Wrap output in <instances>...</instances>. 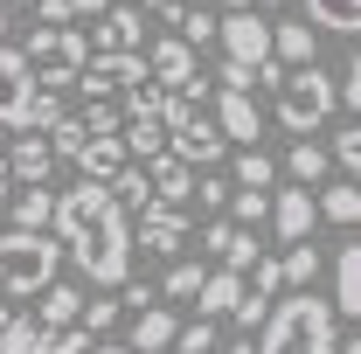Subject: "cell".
I'll use <instances>...</instances> for the list:
<instances>
[{"instance_id": "cell-1", "label": "cell", "mask_w": 361, "mask_h": 354, "mask_svg": "<svg viewBox=\"0 0 361 354\" xmlns=\"http://www.w3.org/2000/svg\"><path fill=\"white\" fill-rule=\"evenodd\" d=\"M49 236L63 243V257L84 271L97 292H118L133 278V222L118 216L111 188L104 181H77L56 195V216H49Z\"/></svg>"}, {"instance_id": "cell-2", "label": "cell", "mask_w": 361, "mask_h": 354, "mask_svg": "<svg viewBox=\"0 0 361 354\" xmlns=\"http://www.w3.org/2000/svg\"><path fill=\"white\" fill-rule=\"evenodd\" d=\"M334 341H341V319L319 292H278L250 354H334Z\"/></svg>"}, {"instance_id": "cell-3", "label": "cell", "mask_w": 361, "mask_h": 354, "mask_svg": "<svg viewBox=\"0 0 361 354\" xmlns=\"http://www.w3.org/2000/svg\"><path fill=\"white\" fill-rule=\"evenodd\" d=\"M334 111H341V104H334V77H326L319 63H299V70H285V77L271 84V118L292 139H313Z\"/></svg>"}, {"instance_id": "cell-4", "label": "cell", "mask_w": 361, "mask_h": 354, "mask_svg": "<svg viewBox=\"0 0 361 354\" xmlns=\"http://www.w3.org/2000/svg\"><path fill=\"white\" fill-rule=\"evenodd\" d=\"M63 271V243L49 229H0V292L7 299H35Z\"/></svg>"}, {"instance_id": "cell-5", "label": "cell", "mask_w": 361, "mask_h": 354, "mask_svg": "<svg viewBox=\"0 0 361 354\" xmlns=\"http://www.w3.org/2000/svg\"><path fill=\"white\" fill-rule=\"evenodd\" d=\"M84 56H90L84 28H28V42H21L28 77H42V84H77Z\"/></svg>"}, {"instance_id": "cell-6", "label": "cell", "mask_w": 361, "mask_h": 354, "mask_svg": "<svg viewBox=\"0 0 361 354\" xmlns=\"http://www.w3.org/2000/svg\"><path fill=\"white\" fill-rule=\"evenodd\" d=\"M97 28H90L84 42L90 56H146V14H139L133 0H111L104 14H90Z\"/></svg>"}, {"instance_id": "cell-7", "label": "cell", "mask_w": 361, "mask_h": 354, "mask_svg": "<svg viewBox=\"0 0 361 354\" xmlns=\"http://www.w3.org/2000/svg\"><path fill=\"white\" fill-rule=\"evenodd\" d=\"M216 42H223L229 63L257 70V63H271V14H257V7H236V14H223V21H216Z\"/></svg>"}, {"instance_id": "cell-8", "label": "cell", "mask_w": 361, "mask_h": 354, "mask_svg": "<svg viewBox=\"0 0 361 354\" xmlns=\"http://www.w3.org/2000/svg\"><path fill=\"white\" fill-rule=\"evenodd\" d=\"M167 153H174L180 167H216V160L229 153V139L216 133V118H209V111H188V118L167 126Z\"/></svg>"}, {"instance_id": "cell-9", "label": "cell", "mask_w": 361, "mask_h": 354, "mask_svg": "<svg viewBox=\"0 0 361 354\" xmlns=\"http://www.w3.org/2000/svg\"><path fill=\"white\" fill-rule=\"evenodd\" d=\"M271 236L278 243H306L313 236V222H319V209H313V188H292V181H278L271 188Z\"/></svg>"}, {"instance_id": "cell-10", "label": "cell", "mask_w": 361, "mask_h": 354, "mask_svg": "<svg viewBox=\"0 0 361 354\" xmlns=\"http://www.w3.org/2000/svg\"><path fill=\"white\" fill-rule=\"evenodd\" d=\"M209 118H216V133L236 139V146H257V139H264L257 90H216V97H209Z\"/></svg>"}, {"instance_id": "cell-11", "label": "cell", "mask_w": 361, "mask_h": 354, "mask_svg": "<svg viewBox=\"0 0 361 354\" xmlns=\"http://www.w3.org/2000/svg\"><path fill=\"white\" fill-rule=\"evenodd\" d=\"M139 77H146V56H84V70H77L84 97H126Z\"/></svg>"}, {"instance_id": "cell-12", "label": "cell", "mask_w": 361, "mask_h": 354, "mask_svg": "<svg viewBox=\"0 0 361 354\" xmlns=\"http://www.w3.org/2000/svg\"><path fill=\"white\" fill-rule=\"evenodd\" d=\"M326 306H334L341 326H355V319H361V243H355V236L334 243V299H326Z\"/></svg>"}, {"instance_id": "cell-13", "label": "cell", "mask_w": 361, "mask_h": 354, "mask_svg": "<svg viewBox=\"0 0 361 354\" xmlns=\"http://www.w3.org/2000/svg\"><path fill=\"white\" fill-rule=\"evenodd\" d=\"M180 243H188V216L180 209H139V229H133V250H146V257H174Z\"/></svg>"}, {"instance_id": "cell-14", "label": "cell", "mask_w": 361, "mask_h": 354, "mask_svg": "<svg viewBox=\"0 0 361 354\" xmlns=\"http://www.w3.org/2000/svg\"><path fill=\"white\" fill-rule=\"evenodd\" d=\"M0 167H7V181H21V188H42V181L56 174V153H49L42 133H21V139H7Z\"/></svg>"}, {"instance_id": "cell-15", "label": "cell", "mask_w": 361, "mask_h": 354, "mask_svg": "<svg viewBox=\"0 0 361 354\" xmlns=\"http://www.w3.org/2000/svg\"><path fill=\"white\" fill-rule=\"evenodd\" d=\"M28 90H35V77H28L21 49L0 42V126H21L28 118Z\"/></svg>"}, {"instance_id": "cell-16", "label": "cell", "mask_w": 361, "mask_h": 354, "mask_svg": "<svg viewBox=\"0 0 361 354\" xmlns=\"http://www.w3.org/2000/svg\"><path fill=\"white\" fill-rule=\"evenodd\" d=\"M146 77L160 90H180L188 77H195V49L180 42V35H167V42H146Z\"/></svg>"}, {"instance_id": "cell-17", "label": "cell", "mask_w": 361, "mask_h": 354, "mask_svg": "<svg viewBox=\"0 0 361 354\" xmlns=\"http://www.w3.org/2000/svg\"><path fill=\"white\" fill-rule=\"evenodd\" d=\"M271 63L278 70L319 63V28H306V21H271Z\"/></svg>"}, {"instance_id": "cell-18", "label": "cell", "mask_w": 361, "mask_h": 354, "mask_svg": "<svg viewBox=\"0 0 361 354\" xmlns=\"http://www.w3.org/2000/svg\"><path fill=\"white\" fill-rule=\"evenodd\" d=\"M174 334H180V319L167 306H160V299H153V306H139L133 312V348L126 354H153V348H174Z\"/></svg>"}, {"instance_id": "cell-19", "label": "cell", "mask_w": 361, "mask_h": 354, "mask_svg": "<svg viewBox=\"0 0 361 354\" xmlns=\"http://www.w3.org/2000/svg\"><path fill=\"white\" fill-rule=\"evenodd\" d=\"M146 181H153V202L160 209H180L188 188H195V167H180L174 153H160V160H146Z\"/></svg>"}, {"instance_id": "cell-20", "label": "cell", "mask_w": 361, "mask_h": 354, "mask_svg": "<svg viewBox=\"0 0 361 354\" xmlns=\"http://www.w3.org/2000/svg\"><path fill=\"white\" fill-rule=\"evenodd\" d=\"M313 209L326 222H341V229H355V216H361V188H355V174H341V181H326V188H313Z\"/></svg>"}, {"instance_id": "cell-21", "label": "cell", "mask_w": 361, "mask_h": 354, "mask_svg": "<svg viewBox=\"0 0 361 354\" xmlns=\"http://www.w3.org/2000/svg\"><path fill=\"white\" fill-rule=\"evenodd\" d=\"M167 14V28H174L188 49H202V42H216V14L202 7V0H174V7H160Z\"/></svg>"}, {"instance_id": "cell-22", "label": "cell", "mask_w": 361, "mask_h": 354, "mask_svg": "<svg viewBox=\"0 0 361 354\" xmlns=\"http://www.w3.org/2000/svg\"><path fill=\"white\" fill-rule=\"evenodd\" d=\"M306 7V28L319 35H355L361 28V0H299Z\"/></svg>"}, {"instance_id": "cell-23", "label": "cell", "mask_w": 361, "mask_h": 354, "mask_svg": "<svg viewBox=\"0 0 361 354\" xmlns=\"http://www.w3.org/2000/svg\"><path fill=\"white\" fill-rule=\"evenodd\" d=\"M118 146H126V160H160V153H167V126H160V118H126V126H118Z\"/></svg>"}, {"instance_id": "cell-24", "label": "cell", "mask_w": 361, "mask_h": 354, "mask_svg": "<svg viewBox=\"0 0 361 354\" xmlns=\"http://www.w3.org/2000/svg\"><path fill=\"white\" fill-rule=\"evenodd\" d=\"M35 299H42L35 306V326H77V312H84L90 292H77V285H42Z\"/></svg>"}, {"instance_id": "cell-25", "label": "cell", "mask_w": 361, "mask_h": 354, "mask_svg": "<svg viewBox=\"0 0 361 354\" xmlns=\"http://www.w3.org/2000/svg\"><path fill=\"white\" fill-rule=\"evenodd\" d=\"M118 167H133L126 146H118V133H111V139H84V153H77V174H84V181H111Z\"/></svg>"}, {"instance_id": "cell-26", "label": "cell", "mask_w": 361, "mask_h": 354, "mask_svg": "<svg viewBox=\"0 0 361 354\" xmlns=\"http://www.w3.org/2000/svg\"><path fill=\"white\" fill-rule=\"evenodd\" d=\"M326 167H334V160H326V146H319V139H292V153H285L292 188H319V181H326Z\"/></svg>"}, {"instance_id": "cell-27", "label": "cell", "mask_w": 361, "mask_h": 354, "mask_svg": "<svg viewBox=\"0 0 361 354\" xmlns=\"http://www.w3.org/2000/svg\"><path fill=\"white\" fill-rule=\"evenodd\" d=\"M49 216H56V195H49V188L7 195V229H49Z\"/></svg>"}, {"instance_id": "cell-28", "label": "cell", "mask_w": 361, "mask_h": 354, "mask_svg": "<svg viewBox=\"0 0 361 354\" xmlns=\"http://www.w3.org/2000/svg\"><path fill=\"white\" fill-rule=\"evenodd\" d=\"M229 188H250V195H271V188H278V160H271L264 146H243V153H236V174H229Z\"/></svg>"}, {"instance_id": "cell-29", "label": "cell", "mask_w": 361, "mask_h": 354, "mask_svg": "<svg viewBox=\"0 0 361 354\" xmlns=\"http://www.w3.org/2000/svg\"><path fill=\"white\" fill-rule=\"evenodd\" d=\"M278 271H285V292H313V278H319L313 236H306V243H285V250H278Z\"/></svg>"}, {"instance_id": "cell-30", "label": "cell", "mask_w": 361, "mask_h": 354, "mask_svg": "<svg viewBox=\"0 0 361 354\" xmlns=\"http://www.w3.org/2000/svg\"><path fill=\"white\" fill-rule=\"evenodd\" d=\"M195 299H202V319H216V312H236V299H243V271H209Z\"/></svg>"}, {"instance_id": "cell-31", "label": "cell", "mask_w": 361, "mask_h": 354, "mask_svg": "<svg viewBox=\"0 0 361 354\" xmlns=\"http://www.w3.org/2000/svg\"><path fill=\"white\" fill-rule=\"evenodd\" d=\"M104 188H111L118 216H139V209H153V181H146V167H118V174L104 181Z\"/></svg>"}, {"instance_id": "cell-32", "label": "cell", "mask_w": 361, "mask_h": 354, "mask_svg": "<svg viewBox=\"0 0 361 354\" xmlns=\"http://www.w3.org/2000/svg\"><path fill=\"white\" fill-rule=\"evenodd\" d=\"M63 118V84H35L28 90V118H21V133H49Z\"/></svg>"}, {"instance_id": "cell-33", "label": "cell", "mask_w": 361, "mask_h": 354, "mask_svg": "<svg viewBox=\"0 0 361 354\" xmlns=\"http://www.w3.org/2000/svg\"><path fill=\"white\" fill-rule=\"evenodd\" d=\"M216 257H223V271H250L257 257H264V243H257V229H236V222H229V236H223Z\"/></svg>"}, {"instance_id": "cell-34", "label": "cell", "mask_w": 361, "mask_h": 354, "mask_svg": "<svg viewBox=\"0 0 361 354\" xmlns=\"http://www.w3.org/2000/svg\"><path fill=\"white\" fill-rule=\"evenodd\" d=\"M84 348H90L84 326H42V334L28 341V354H84Z\"/></svg>"}, {"instance_id": "cell-35", "label": "cell", "mask_w": 361, "mask_h": 354, "mask_svg": "<svg viewBox=\"0 0 361 354\" xmlns=\"http://www.w3.org/2000/svg\"><path fill=\"white\" fill-rule=\"evenodd\" d=\"M42 139H49V153H56V160H77L90 133H84V118H70V111H63V118H56V126H49Z\"/></svg>"}, {"instance_id": "cell-36", "label": "cell", "mask_w": 361, "mask_h": 354, "mask_svg": "<svg viewBox=\"0 0 361 354\" xmlns=\"http://www.w3.org/2000/svg\"><path fill=\"white\" fill-rule=\"evenodd\" d=\"M334 104H341V111H355V104H361V56H355V49H348L341 70H334Z\"/></svg>"}, {"instance_id": "cell-37", "label": "cell", "mask_w": 361, "mask_h": 354, "mask_svg": "<svg viewBox=\"0 0 361 354\" xmlns=\"http://www.w3.org/2000/svg\"><path fill=\"white\" fill-rule=\"evenodd\" d=\"M229 209H236V229H257L271 216V195H250V188H229Z\"/></svg>"}, {"instance_id": "cell-38", "label": "cell", "mask_w": 361, "mask_h": 354, "mask_svg": "<svg viewBox=\"0 0 361 354\" xmlns=\"http://www.w3.org/2000/svg\"><path fill=\"white\" fill-rule=\"evenodd\" d=\"M326 160H334L341 174H355V167H361V126H355V118L334 133V153H326Z\"/></svg>"}, {"instance_id": "cell-39", "label": "cell", "mask_w": 361, "mask_h": 354, "mask_svg": "<svg viewBox=\"0 0 361 354\" xmlns=\"http://www.w3.org/2000/svg\"><path fill=\"white\" fill-rule=\"evenodd\" d=\"M35 334H42V326H35V312H14V319L0 326V354H28Z\"/></svg>"}, {"instance_id": "cell-40", "label": "cell", "mask_w": 361, "mask_h": 354, "mask_svg": "<svg viewBox=\"0 0 361 354\" xmlns=\"http://www.w3.org/2000/svg\"><path fill=\"white\" fill-rule=\"evenodd\" d=\"M174 354H216V319H195L174 334Z\"/></svg>"}, {"instance_id": "cell-41", "label": "cell", "mask_w": 361, "mask_h": 354, "mask_svg": "<svg viewBox=\"0 0 361 354\" xmlns=\"http://www.w3.org/2000/svg\"><path fill=\"white\" fill-rule=\"evenodd\" d=\"M202 278H209L202 264H174V271H167V299H195V292H202Z\"/></svg>"}, {"instance_id": "cell-42", "label": "cell", "mask_w": 361, "mask_h": 354, "mask_svg": "<svg viewBox=\"0 0 361 354\" xmlns=\"http://www.w3.org/2000/svg\"><path fill=\"white\" fill-rule=\"evenodd\" d=\"M111 319H118V299H84V312H77V326H84V334H104Z\"/></svg>"}, {"instance_id": "cell-43", "label": "cell", "mask_w": 361, "mask_h": 354, "mask_svg": "<svg viewBox=\"0 0 361 354\" xmlns=\"http://www.w3.org/2000/svg\"><path fill=\"white\" fill-rule=\"evenodd\" d=\"M188 195H202V209H223V202H229V181H223V174H202Z\"/></svg>"}, {"instance_id": "cell-44", "label": "cell", "mask_w": 361, "mask_h": 354, "mask_svg": "<svg viewBox=\"0 0 361 354\" xmlns=\"http://www.w3.org/2000/svg\"><path fill=\"white\" fill-rule=\"evenodd\" d=\"M35 21H42V28H70L77 14H70V0H35Z\"/></svg>"}, {"instance_id": "cell-45", "label": "cell", "mask_w": 361, "mask_h": 354, "mask_svg": "<svg viewBox=\"0 0 361 354\" xmlns=\"http://www.w3.org/2000/svg\"><path fill=\"white\" fill-rule=\"evenodd\" d=\"M111 0H70V14H104Z\"/></svg>"}, {"instance_id": "cell-46", "label": "cell", "mask_w": 361, "mask_h": 354, "mask_svg": "<svg viewBox=\"0 0 361 354\" xmlns=\"http://www.w3.org/2000/svg\"><path fill=\"white\" fill-rule=\"evenodd\" d=\"M139 14H160V7H174V0H133Z\"/></svg>"}, {"instance_id": "cell-47", "label": "cell", "mask_w": 361, "mask_h": 354, "mask_svg": "<svg viewBox=\"0 0 361 354\" xmlns=\"http://www.w3.org/2000/svg\"><path fill=\"white\" fill-rule=\"evenodd\" d=\"M223 354H250V341H229V348H223Z\"/></svg>"}, {"instance_id": "cell-48", "label": "cell", "mask_w": 361, "mask_h": 354, "mask_svg": "<svg viewBox=\"0 0 361 354\" xmlns=\"http://www.w3.org/2000/svg\"><path fill=\"white\" fill-rule=\"evenodd\" d=\"M223 7H229V14H236V7H257V0H223Z\"/></svg>"}, {"instance_id": "cell-49", "label": "cell", "mask_w": 361, "mask_h": 354, "mask_svg": "<svg viewBox=\"0 0 361 354\" xmlns=\"http://www.w3.org/2000/svg\"><path fill=\"white\" fill-rule=\"evenodd\" d=\"M84 354H126V348H84Z\"/></svg>"}, {"instance_id": "cell-50", "label": "cell", "mask_w": 361, "mask_h": 354, "mask_svg": "<svg viewBox=\"0 0 361 354\" xmlns=\"http://www.w3.org/2000/svg\"><path fill=\"white\" fill-rule=\"evenodd\" d=\"M0 28H7V0H0Z\"/></svg>"}, {"instance_id": "cell-51", "label": "cell", "mask_w": 361, "mask_h": 354, "mask_svg": "<svg viewBox=\"0 0 361 354\" xmlns=\"http://www.w3.org/2000/svg\"><path fill=\"white\" fill-rule=\"evenodd\" d=\"M0 153H7V126H0Z\"/></svg>"}, {"instance_id": "cell-52", "label": "cell", "mask_w": 361, "mask_h": 354, "mask_svg": "<svg viewBox=\"0 0 361 354\" xmlns=\"http://www.w3.org/2000/svg\"><path fill=\"white\" fill-rule=\"evenodd\" d=\"M257 7H285V0H257Z\"/></svg>"}, {"instance_id": "cell-53", "label": "cell", "mask_w": 361, "mask_h": 354, "mask_svg": "<svg viewBox=\"0 0 361 354\" xmlns=\"http://www.w3.org/2000/svg\"><path fill=\"white\" fill-rule=\"evenodd\" d=\"M153 354H174V348H153Z\"/></svg>"}, {"instance_id": "cell-54", "label": "cell", "mask_w": 361, "mask_h": 354, "mask_svg": "<svg viewBox=\"0 0 361 354\" xmlns=\"http://www.w3.org/2000/svg\"><path fill=\"white\" fill-rule=\"evenodd\" d=\"M202 7H209V0H202Z\"/></svg>"}]
</instances>
